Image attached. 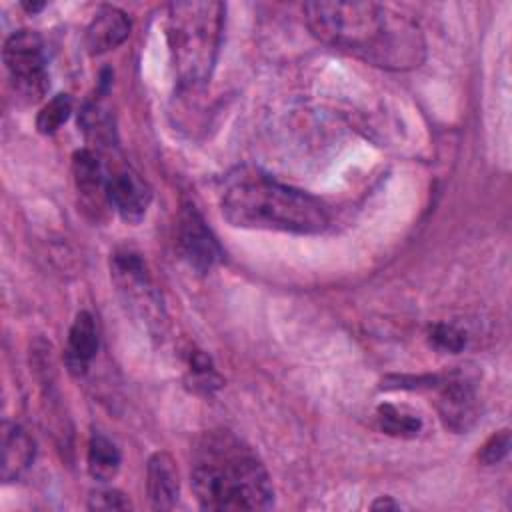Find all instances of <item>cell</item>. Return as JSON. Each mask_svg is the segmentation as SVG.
Listing matches in <instances>:
<instances>
[{
	"instance_id": "8992f818",
	"label": "cell",
	"mask_w": 512,
	"mask_h": 512,
	"mask_svg": "<svg viewBox=\"0 0 512 512\" xmlns=\"http://www.w3.org/2000/svg\"><path fill=\"white\" fill-rule=\"evenodd\" d=\"M110 274L124 304L134 312L148 328L162 322L164 310L160 294L142 262L140 254L132 250H118L110 260Z\"/></svg>"
},
{
	"instance_id": "277c9868",
	"label": "cell",
	"mask_w": 512,
	"mask_h": 512,
	"mask_svg": "<svg viewBox=\"0 0 512 512\" xmlns=\"http://www.w3.org/2000/svg\"><path fill=\"white\" fill-rule=\"evenodd\" d=\"M224 14L222 2L188 0L168 6L166 38L182 88H198L210 78L222 44Z\"/></svg>"
},
{
	"instance_id": "30bf717a",
	"label": "cell",
	"mask_w": 512,
	"mask_h": 512,
	"mask_svg": "<svg viewBox=\"0 0 512 512\" xmlns=\"http://www.w3.org/2000/svg\"><path fill=\"white\" fill-rule=\"evenodd\" d=\"M146 490L154 510L174 508L180 494V478L168 452H154L146 464Z\"/></svg>"
},
{
	"instance_id": "603a6c76",
	"label": "cell",
	"mask_w": 512,
	"mask_h": 512,
	"mask_svg": "<svg viewBox=\"0 0 512 512\" xmlns=\"http://www.w3.org/2000/svg\"><path fill=\"white\" fill-rule=\"evenodd\" d=\"M388 510V508H392V510H396V508H400V504L398 502H394L390 496H380L378 500H374L372 502V510Z\"/></svg>"
},
{
	"instance_id": "e0dca14e",
	"label": "cell",
	"mask_w": 512,
	"mask_h": 512,
	"mask_svg": "<svg viewBox=\"0 0 512 512\" xmlns=\"http://www.w3.org/2000/svg\"><path fill=\"white\" fill-rule=\"evenodd\" d=\"M376 420L382 432L398 438H412L422 428V420L416 414L392 404H380L376 410Z\"/></svg>"
},
{
	"instance_id": "ba28073f",
	"label": "cell",
	"mask_w": 512,
	"mask_h": 512,
	"mask_svg": "<svg viewBox=\"0 0 512 512\" xmlns=\"http://www.w3.org/2000/svg\"><path fill=\"white\" fill-rule=\"evenodd\" d=\"M176 248L196 272H210L222 258V248L194 204L184 202L176 224Z\"/></svg>"
},
{
	"instance_id": "8fae6325",
	"label": "cell",
	"mask_w": 512,
	"mask_h": 512,
	"mask_svg": "<svg viewBox=\"0 0 512 512\" xmlns=\"http://www.w3.org/2000/svg\"><path fill=\"white\" fill-rule=\"evenodd\" d=\"M130 36V18L116 6H102L86 28L90 54H104L118 48Z\"/></svg>"
},
{
	"instance_id": "5bb4252c",
	"label": "cell",
	"mask_w": 512,
	"mask_h": 512,
	"mask_svg": "<svg viewBox=\"0 0 512 512\" xmlns=\"http://www.w3.org/2000/svg\"><path fill=\"white\" fill-rule=\"evenodd\" d=\"M98 350V330L94 318L82 310L76 314L70 330H68V344L64 350V364L70 374L82 376L88 364L94 360Z\"/></svg>"
},
{
	"instance_id": "d6986e66",
	"label": "cell",
	"mask_w": 512,
	"mask_h": 512,
	"mask_svg": "<svg viewBox=\"0 0 512 512\" xmlns=\"http://www.w3.org/2000/svg\"><path fill=\"white\" fill-rule=\"evenodd\" d=\"M188 382L192 384V388L196 392H204V394H210L214 388L220 386V378L214 372L212 360L200 350L190 354V380Z\"/></svg>"
},
{
	"instance_id": "3957f363",
	"label": "cell",
	"mask_w": 512,
	"mask_h": 512,
	"mask_svg": "<svg viewBox=\"0 0 512 512\" xmlns=\"http://www.w3.org/2000/svg\"><path fill=\"white\" fill-rule=\"evenodd\" d=\"M220 208L232 226L248 230L318 234L330 222L318 198L252 168H238L226 178Z\"/></svg>"
},
{
	"instance_id": "ffe728a7",
	"label": "cell",
	"mask_w": 512,
	"mask_h": 512,
	"mask_svg": "<svg viewBox=\"0 0 512 512\" xmlns=\"http://www.w3.org/2000/svg\"><path fill=\"white\" fill-rule=\"evenodd\" d=\"M428 342L440 352L456 354L466 346V334L452 324L438 322L428 328Z\"/></svg>"
},
{
	"instance_id": "7a4b0ae2",
	"label": "cell",
	"mask_w": 512,
	"mask_h": 512,
	"mask_svg": "<svg viewBox=\"0 0 512 512\" xmlns=\"http://www.w3.org/2000/svg\"><path fill=\"white\" fill-rule=\"evenodd\" d=\"M190 484L204 510H266L274 502L262 460L230 430H208L198 438Z\"/></svg>"
},
{
	"instance_id": "6da1fadb",
	"label": "cell",
	"mask_w": 512,
	"mask_h": 512,
	"mask_svg": "<svg viewBox=\"0 0 512 512\" xmlns=\"http://www.w3.org/2000/svg\"><path fill=\"white\" fill-rule=\"evenodd\" d=\"M304 20L314 38L384 70H412L426 58V40L414 18L378 2H306Z\"/></svg>"
},
{
	"instance_id": "9a60e30c",
	"label": "cell",
	"mask_w": 512,
	"mask_h": 512,
	"mask_svg": "<svg viewBox=\"0 0 512 512\" xmlns=\"http://www.w3.org/2000/svg\"><path fill=\"white\" fill-rule=\"evenodd\" d=\"M86 462H88V472L94 480L108 482L118 474L122 456L118 446L108 436H104L102 432H92L88 440Z\"/></svg>"
},
{
	"instance_id": "2e32d148",
	"label": "cell",
	"mask_w": 512,
	"mask_h": 512,
	"mask_svg": "<svg viewBox=\"0 0 512 512\" xmlns=\"http://www.w3.org/2000/svg\"><path fill=\"white\" fill-rule=\"evenodd\" d=\"M78 124L82 132L98 146H112V140H114L112 116L100 102H86L78 116Z\"/></svg>"
},
{
	"instance_id": "7402d4cb",
	"label": "cell",
	"mask_w": 512,
	"mask_h": 512,
	"mask_svg": "<svg viewBox=\"0 0 512 512\" xmlns=\"http://www.w3.org/2000/svg\"><path fill=\"white\" fill-rule=\"evenodd\" d=\"M88 508L90 510H128L130 502L120 490L104 488V490L90 492Z\"/></svg>"
},
{
	"instance_id": "7c38bea8",
	"label": "cell",
	"mask_w": 512,
	"mask_h": 512,
	"mask_svg": "<svg viewBox=\"0 0 512 512\" xmlns=\"http://www.w3.org/2000/svg\"><path fill=\"white\" fill-rule=\"evenodd\" d=\"M34 454H36V446L30 434L16 422H2L0 478L4 482L18 480L32 464Z\"/></svg>"
},
{
	"instance_id": "5b68a950",
	"label": "cell",
	"mask_w": 512,
	"mask_h": 512,
	"mask_svg": "<svg viewBox=\"0 0 512 512\" xmlns=\"http://www.w3.org/2000/svg\"><path fill=\"white\" fill-rule=\"evenodd\" d=\"M2 58L16 96L26 104L42 100L50 80L40 34L34 30H18L10 34L4 42Z\"/></svg>"
},
{
	"instance_id": "cb8c5ba5",
	"label": "cell",
	"mask_w": 512,
	"mask_h": 512,
	"mask_svg": "<svg viewBox=\"0 0 512 512\" xmlns=\"http://www.w3.org/2000/svg\"><path fill=\"white\" fill-rule=\"evenodd\" d=\"M22 6L28 10V12H38V10H42L44 8V2H22Z\"/></svg>"
},
{
	"instance_id": "4fadbf2b",
	"label": "cell",
	"mask_w": 512,
	"mask_h": 512,
	"mask_svg": "<svg viewBox=\"0 0 512 512\" xmlns=\"http://www.w3.org/2000/svg\"><path fill=\"white\" fill-rule=\"evenodd\" d=\"M72 174H74L76 190L82 196L84 204H88L94 212H98L104 202L108 204V196H106L108 176L104 174L102 164L92 150L82 148L74 152Z\"/></svg>"
},
{
	"instance_id": "ac0fdd59",
	"label": "cell",
	"mask_w": 512,
	"mask_h": 512,
	"mask_svg": "<svg viewBox=\"0 0 512 512\" xmlns=\"http://www.w3.org/2000/svg\"><path fill=\"white\" fill-rule=\"evenodd\" d=\"M72 112V98L68 94H56L36 116V128L42 134L56 132Z\"/></svg>"
},
{
	"instance_id": "9c48e42d",
	"label": "cell",
	"mask_w": 512,
	"mask_h": 512,
	"mask_svg": "<svg viewBox=\"0 0 512 512\" xmlns=\"http://www.w3.org/2000/svg\"><path fill=\"white\" fill-rule=\"evenodd\" d=\"M106 196L108 204L128 224L142 222L152 202L150 186L132 168H120L108 176Z\"/></svg>"
},
{
	"instance_id": "52a82bcc",
	"label": "cell",
	"mask_w": 512,
	"mask_h": 512,
	"mask_svg": "<svg viewBox=\"0 0 512 512\" xmlns=\"http://www.w3.org/2000/svg\"><path fill=\"white\" fill-rule=\"evenodd\" d=\"M434 386L438 388L436 408L442 424L456 434L468 432L480 414L476 376H472L468 368L460 366L438 376Z\"/></svg>"
},
{
	"instance_id": "44dd1931",
	"label": "cell",
	"mask_w": 512,
	"mask_h": 512,
	"mask_svg": "<svg viewBox=\"0 0 512 512\" xmlns=\"http://www.w3.org/2000/svg\"><path fill=\"white\" fill-rule=\"evenodd\" d=\"M510 450V432L508 428L494 432L478 450V460L482 466H494L504 460Z\"/></svg>"
}]
</instances>
